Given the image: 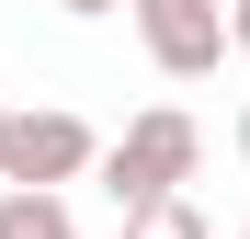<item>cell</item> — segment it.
I'll use <instances>...</instances> for the list:
<instances>
[{"mask_svg":"<svg viewBox=\"0 0 250 239\" xmlns=\"http://www.w3.org/2000/svg\"><path fill=\"white\" fill-rule=\"evenodd\" d=\"M103 159V137L80 126L68 103H46V114H12V137H0V182H23V194H57V182H80Z\"/></svg>","mask_w":250,"mask_h":239,"instance_id":"3957f363","label":"cell"},{"mask_svg":"<svg viewBox=\"0 0 250 239\" xmlns=\"http://www.w3.org/2000/svg\"><path fill=\"white\" fill-rule=\"evenodd\" d=\"M159 80H216L228 68V0H125Z\"/></svg>","mask_w":250,"mask_h":239,"instance_id":"7a4b0ae2","label":"cell"},{"mask_svg":"<svg viewBox=\"0 0 250 239\" xmlns=\"http://www.w3.org/2000/svg\"><path fill=\"white\" fill-rule=\"evenodd\" d=\"M103 194H114V217L125 205H159V194H182L193 171H205V126L182 103H148V114H125V137H103Z\"/></svg>","mask_w":250,"mask_h":239,"instance_id":"6da1fadb","label":"cell"},{"mask_svg":"<svg viewBox=\"0 0 250 239\" xmlns=\"http://www.w3.org/2000/svg\"><path fill=\"white\" fill-rule=\"evenodd\" d=\"M0 239H80V217H68V194H23V182H0Z\"/></svg>","mask_w":250,"mask_h":239,"instance_id":"277c9868","label":"cell"},{"mask_svg":"<svg viewBox=\"0 0 250 239\" xmlns=\"http://www.w3.org/2000/svg\"><path fill=\"white\" fill-rule=\"evenodd\" d=\"M125 239H216L193 194H159V205H125Z\"/></svg>","mask_w":250,"mask_h":239,"instance_id":"5b68a950","label":"cell"},{"mask_svg":"<svg viewBox=\"0 0 250 239\" xmlns=\"http://www.w3.org/2000/svg\"><path fill=\"white\" fill-rule=\"evenodd\" d=\"M228 57H250V0H228Z\"/></svg>","mask_w":250,"mask_h":239,"instance_id":"8992f818","label":"cell"},{"mask_svg":"<svg viewBox=\"0 0 250 239\" xmlns=\"http://www.w3.org/2000/svg\"><path fill=\"white\" fill-rule=\"evenodd\" d=\"M57 12H68V23H103V12H125V0H57Z\"/></svg>","mask_w":250,"mask_h":239,"instance_id":"52a82bcc","label":"cell"},{"mask_svg":"<svg viewBox=\"0 0 250 239\" xmlns=\"http://www.w3.org/2000/svg\"><path fill=\"white\" fill-rule=\"evenodd\" d=\"M228 137H239V159H250V103H239V126H228Z\"/></svg>","mask_w":250,"mask_h":239,"instance_id":"ba28073f","label":"cell"},{"mask_svg":"<svg viewBox=\"0 0 250 239\" xmlns=\"http://www.w3.org/2000/svg\"><path fill=\"white\" fill-rule=\"evenodd\" d=\"M239 239H250V228H239Z\"/></svg>","mask_w":250,"mask_h":239,"instance_id":"30bf717a","label":"cell"},{"mask_svg":"<svg viewBox=\"0 0 250 239\" xmlns=\"http://www.w3.org/2000/svg\"><path fill=\"white\" fill-rule=\"evenodd\" d=\"M0 137H12V103H0Z\"/></svg>","mask_w":250,"mask_h":239,"instance_id":"9c48e42d","label":"cell"}]
</instances>
